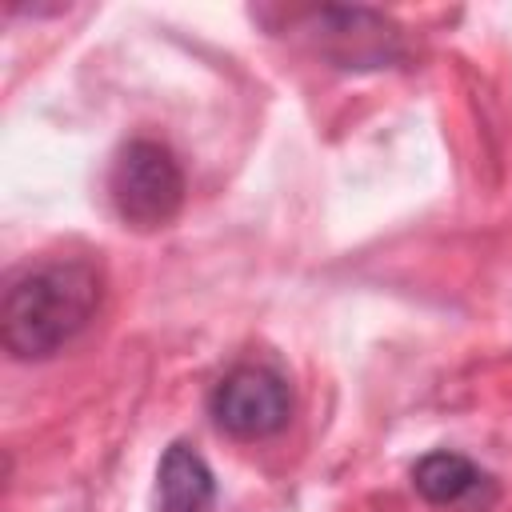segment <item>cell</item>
Here are the masks:
<instances>
[{"instance_id": "1", "label": "cell", "mask_w": 512, "mask_h": 512, "mask_svg": "<svg viewBox=\"0 0 512 512\" xmlns=\"http://www.w3.org/2000/svg\"><path fill=\"white\" fill-rule=\"evenodd\" d=\"M100 308V272L80 256L36 260L4 288L0 340L16 360H48L76 340Z\"/></svg>"}, {"instance_id": "2", "label": "cell", "mask_w": 512, "mask_h": 512, "mask_svg": "<svg viewBox=\"0 0 512 512\" xmlns=\"http://www.w3.org/2000/svg\"><path fill=\"white\" fill-rule=\"evenodd\" d=\"M108 196L124 224L164 228L184 204V168L176 152L160 140H128L108 172Z\"/></svg>"}, {"instance_id": "3", "label": "cell", "mask_w": 512, "mask_h": 512, "mask_svg": "<svg viewBox=\"0 0 512 512\" xmlns=\"http://www.w3.org/2000/svg\"><path fill=\"white\" fill-rule=\"evenodd\" d=\"M208 412L220 432L236 440L276 436L292 416V388L268 364H236L208 396Z\"/></svg>"}, {"instance_id": "4", "label": "cell", "mask_w": 512, "mask_h": 512, "mask_svg": "<svg viewBox=\"0 0 512 512\" xmlns=\"http://www.w3.org/2000/svg\"><path fill=\"white\" fill-rule=\"evenodd\" d=\"M412 488L428 504H440V508L484 512L496 500L492 476L480 464H472L468 456L448 452V448H436V452H428L412 464Z\"/></svg>"}, {"instance_id": "5", "label": "cell", "mask_w": 512, "mask_h": 512, "mask_svg": "<svg viewBox=\"0 0 512 512\" xmlns=\"http://www.w3.org/2000/svg\"><path fill=\"white\" fill-rule=\"evenodd\" d=\"M156 492H160V512H212L216 500V480L204 456L192 444H168L160 468H156Z\"/></svg>"}]
</instances>
